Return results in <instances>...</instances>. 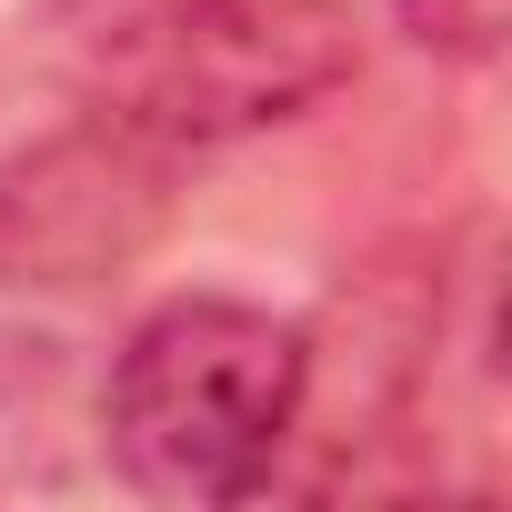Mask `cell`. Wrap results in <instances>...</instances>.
Returning a JSON list of instances; mask_svg holds the SVG:
<instances>
[{
	"instance_id": "4",
	"label": "cell",
	"mask_w": 512,
	"mask_h": 512,
	"mask_svg": "<svg viewBox=\"0 0 512 512\" xmlns=\"http://www.w3.org/2000/svg\"><path fill=\"white\" fill-rule=\"evenodd\" d=\"M181 211V151L81 111L71 131L0 161V282L71 292L111 282L171 231Z\"/></svg>"
},
{
	"instance_id": "5",
	"label": "cell",
	"mask_w": 512,
	"mask_h": 512,
	"mask_svg": "<svg viewBox=\"0 0 512 512\" xmlns=\"http://www.w3.org/2000/svg\"><path fill=\"white\" fill-rule=\"evenodd\" d=\"M502 21H512V0H392V31L432 61H492L502 51Z\"/></svg>"
},
{
	"instance_id": "1",
	"label": "cell",
	"mask_w": 512,
	"mask_h": 512,
	"mask_svg": "<svg viewBox=\"0 0 512 512\" xmlns=\"http://www.w3.org/2000/svg\"><path fill=\"white\" fill-rule=\"evenodd\" d=\"M302 412V322L241 292L151 302L101 372V452L151 502H251Z\"/></svg>"
},
{
	"instance_id": "2",
	"label": "cell",
	"mask_w": 512,
	"mask_h": 512,
	"mask_svg": "<svg viewBox=\"0 0 512 512\" xmlns=\"http://www.w3.org/2000/svg\"><path fill=\"white\" fill-rule=\"evenodd\" d=\"M362 71L352 0H131L81 41V111L161 141L221 151L322 111Z\"/></svg>"
},
{
	"instance_id": "3",
	"label": "cell",
	"mask_w": 512,
	"mask_h": 512,
	"mask_svg": "<svg viewBox=\"0 0 512 512\" xmlns=\"http://www.w3.org/2000/svg\"><path fill=\"white\" fill-rule=\"evenodd\" d=\"M442 342H452V251L442 241L372 251V262L332 292V312L302 322V412H292V442L332 452L322 482H352L362 452H382V442H402L422 422Z\"/></svg>"
}]
</instances>
